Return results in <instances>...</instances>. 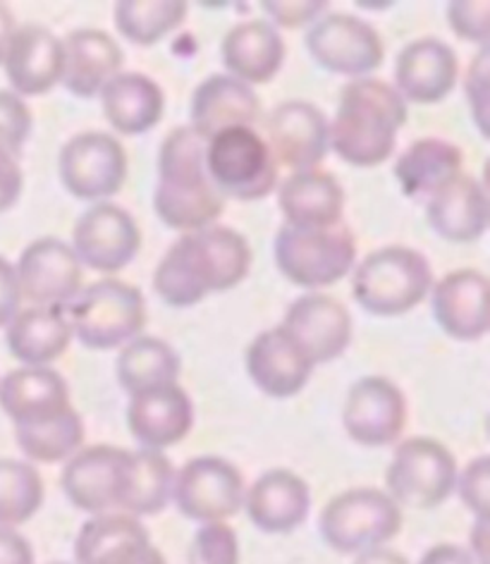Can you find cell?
Returning <instances> with one entry per match:
<instances>
[{"label": "cell", "mask_w": 490, "mask_h": 564, "mask_svg": "<svg viewBox=\"0 0 490 564\" xmlns=\"http://www.w3.org/2000/svg\"><path fill=\"white\" fill-rule=\"evenodd\" d=\"M251 268L247 239L226 225L185 232L167 249L153 273V290L175 308L204 302L208 294L240 285Z\"/></svg>", "instance_id": "6da1fadb"}, {"label": "cell", "mask_w": 490, "mask_h": 564, "mask_svg": "<svg viewBox=\"0 0 490 564\" xmlns=\"http://www.w3.org/2000/svg\"><path fill=\"white\" fill-rule=\"evenodd\" d=\"M407 116V104L395 87L383 79L359 77L345 84L338 112L328 124V147L349 165H381L395 151Z\"/></svg>", "instance_id": "7a4b0ae2"}, {"label": "cell", "mask_w": 490, "mask_h": 564, "mask_svg": "<svg viewBox=\"0 0 490 564\" xmlns=\"http://www.w3.org/2000/svg\"><path fill=\"white\" fill-rule=\"evenodd\" d=\"M153 208L173 230L211 228L226 208L206 173V141L192 127H175L159 151V187Z\"/></svg>", "instance_id": "3957f363"}, {"label": "cell", "mask_w": 490, "mask_h": 564, "mask_svg": "<svg viewBox=\"0 0 490 564\" xmlns=\"http://www.w3.org/2000/svg\"><path fill=\"white\" fill-rule=\"evenodd\" d=\"M65 318L77 340L94 351L132 343L146 326V302L139 288L116 278L79 290L65 306Z\"/></svg>", "instance_id": "277c9868"}, {"label": "cell", "mask_w": 490, "mask_h": 564, "mask_svg": "<svg viewBox=\"0 0 490 564\" xmlns=\"http://www.w3.org/2000/svg\"><path fill=\"white\" fill-rule=\"evenodd\" d=\"M433 273L424 253L410 247H385L363 259L352 280L357 304L373 316H402L426 300Z\"/></svg>", "instance_id": "5b68a950"}, {"label": "cell", "mask_w": 490, "mask_h": 564, "mask_svg": "<svg viewBox=\"0 0 490 564\" xmlns=\"http://www.w3.org/2000/svg\"><path fill=\"white\" fill-rule=\"evenodd\" d=\"M273 253L277 271L290 282L306 290H318L352 273L357 239L342 223L324 230L292 228L285 223L275 235Z\"/></svg>", "instance_id": "8992f818"}, {"label": "cell", "mask_w": 490, "mask_h": 564, "mask_svg": "<svg viewBox=\"0 0 490 564\" xmlns=\"http://www.w3.org/2000/svg\"><path fill=\"white\" fill-rule=\"evenodd\" d=\"M320 539L340 555L383 547L402 531V510L378 488H352L335 496L320 512Z\"/></svg>", "instance_id": "52a82bcc"}, {"label": "cell", "mask_w": 490, "mask_h": 564, "mask_svg": "<svg viewBox=\"0 0 490 564\" xmlns=\"http://www.w3.org/2000/svg\"><path fill=\"white\" fill-rule=\"evenodd\" d=\"M206 173L222 199L259 202L275 187L277 163L251 127H232L206 141Z\"/></svg>", "instance_id": "ba28073f"}, {"label": "cell", "mask_w": 490, "mask_h": 564, "mask_svg": "<svg viewBox=\"0 0 490 564\" xmlns=\"http://www.w3.org/2000/svg\"><path fill=\"white\" fill-rule=\"evenodd\" d=\"M388 496L398 507L433 510L457 488L455 455L440 441L410 438L395 447L385 471Z\"/></svg>", "instance_id": "9c48e42d"}, {"label": "cell", "mask_w": 490, "mask_h": 564, "mask_svg": "<svg viewBox=\"0 0 490 564\" xmlns=\"http://www.w3.org/2000/svg\"><path fill=\"white\" fill-rule=\"evenodd\" d=\"M244 476L222 457H194L175 474L173 500L179 514L199 524H226L244 505Z\"/></svg>", "instance_id": "30bf717a"}, {"label": "cell", "mask_w": 490, "mask_h": 564, "mask_svg": "<svg viewBox=\"0 0 490 564\" xmlns=\"http://www.w3.org/2000/svg\"><path fill=\"white\" fill-rule=\"evenodd\" d=\"M132 453L113 445H91L67 459L61 484L65 498L89 514L122 512L128 496Z\"/></svg>", "instance_id": "8fae6325"}, {"label": "cell", "mask_w": 490, "mask_h": 564, "mask_svg": "<svg viewBox=\"0 0 490 564\" xmlns=\"http://www.w3.org/2000/svg\"><path fill=\"white\" fill-rule=\"evenodd\" d=\"M58 171L69 196L101 202L116 196L128 180V153L116 137L81 132L63 147Z\"/></svg>", "instance_id": "7c38bea8"}, {"label": "cell", "mask_w": 490, "mask_h": 564, "mask_svg": "<svg viewBox=\"0 0 490 564\" xmlns=\"http://www.w3.org/2000/svg\"><path fill=\"white\" fill-rule=\"evenodd\" d=\"M306 48L318 67L345 77H363L383 65V39L355 15H326L306 32Z\"/></svg>", "instance_id": "4fadbf2b"}, {"label": "cell", "mask_w": 490, "mask_h": 564, "mask_svg": "<svg viewBox=\"0 0 490 564\" xmlns=\"http://www.w3.org/2000/svg\"><path fill=\"white\" fill-rule=\"evenodd\" d=\"M342 426L361 447L395 445L407 426V400L383 376L361 378L347 392Z\"/></svg>", "instance_id": "5bb4252c"}, {"label": "cell", "mask_w": 490, "mask_h": 564, "mask_svg": "<svg viewBox=\"0 0 490 564\" xmlns=\"http://www.w3.org/2000/svg\"><path fill=\"white\" fill-rule=\"evenodd\" d=\"M139 247L142 232L128 210L116 204H96L75 223L73 249L79 263L96 273H120L134 261Z\"/></svg>", "instance_id": "9a60e30c"}, {"label": "cell", "mask_w": 490, "mask_h": 564, "mask_svg": "<svg viewBox=\"0 0 490 564\" xmlns=\"http://www.w3.org/2000/svg\"><path fill=\"white\" fill-rule=\"evenodd\" d=\"M20 297L34 306H65L81 290V263L58 237L36 239L15 265Z\"/></svg>", "instance_id": "2e32d148"}, {"label": "cell", "mask_w": 490, "mask_h": 564, "mask_svg": "<svg viewBox=\"0 0 490 564\" xmlns=\"http://www.w3.org/2000/svg\"><path fill=\"white\" fill-rule=\"evenodd\" d=\"M269 144L275 163L294 173L316 171L328 153V120L309 101H285L269 116Z\"/></svg>", "instance_id": "e0dca14e"}, {"label": "cell", "mask_w": 490, "mask_h": 564, "mask_svg": "<svg viewBox=\"0 0 490 564\" xmlns=\"http://www.w3.org/2000/svg\"><path fill=\"white\" fill-rule=\"evenodd\" d=\"M77 564H167L146 527L122 512L96 514L77 533Z\"/></svg>", "instance_id": "ac0fdd59"}, {"label": "cell", "mask_w": 490, "mask_h": 564, "mask_svg": "<svg viewBox=\"0 0 490 564\" xmlns=\"http://www.w3.org/2000/svg\"><path fill=\"white\" fill-rule=\"evenodd\" d=\"M283 328L316 364H328L345 355L352 343V316L328 294H304L287 308Z\"/></svg>", "instance_id": "d6986e66"}, {"label": "cell", "mask_w": 490, "mask_h": 564, "mask_svg": "<svg viewBox=\"0 0 490 564\" xmlns=\"http://www.w3.org/2000/svg\"><path fill=\"white\" fill-rule=\"evenodd\" d=\"M247 371L261 392L285 400L300 394L309 383L314 361L283 326H277L263 330L249 345Z\"/></svg>", "instance_id": "ffe728a7"}, {"label": "cell", "mask_w": 490, "mask_h": 564, "mask_svg": "<svg viewBox=\"0 0 490 564\" xmlns=\"http://www.w3.org/2000/svg\"><path fill=\"white\" fill-rule=\"evenodd\" d=\"M459 75L457 53L440 39H418L404 46L395 63V91L416 106L440 104Z\"/></svg>", "instance_id": "44dd1931"}, {"label": "cell", "mask_w": 490, "mask_h": 564, "mask_svg": "<svg viewBox=\"0 0 490 564\" xmlns=\"http://www.w3.org/2000/svg\"><path fill=\"white\" fill-rule=\"evenodd\" d=\"M128 426L142 449H163L182 443L194 426V406L185 388L165 386L132 394Z\"/></svg>", "instance_id": "7402d4cb"}, {"label": "cell", "mask_w": 490, "mask_h": 564, "mask_svg": "<svg viewBox=\"0 0 490 564\" xmlns=\"http://www.w3.org/2000/svg\"><path fill=\"white\" fill-rule=\"evenodd\" d=\"M0 406L15 429L39 426L73 412L69 402V388L65 378L48 369V366H24V369L10 371L0 383Z\"/></svg>", "instance_id": "603a6c76"}, {"label": "cell", "mask_w": 490, "mask_h": 564, "mask_svg": "<svg viewBox=\"0 0 490 564\" xmlns=\"http://www.w3.org/2000/svg\"><path fill=\"white\" fill-rule=\"evenodd\" d=\"M433 316L445 335L461 343L488 333V278L473 268H459L433 285Z\"/></svg>", "instance_id": "cb8c5ba5"}, {"label": "cell", "mask_w": 490, "mask_h": 564, "mask_svg": "<svg viewBox=\"0 0 490 564\" xmlns=\"http://www.w3.org/2000/svg\"><path fill=\"white\" fill-rule=\"evenodd\" d=\"M3 65L18 96L48 94L63 77V41L44 24L18 26Z\"/></svg>", "instance_id": "d4e9b609"}, {"label": "cell", "mask_w": 490, "mask_h": 564, "mask_svg": "<svg viewBox=\"0 0 490 564\" xmlns=\"http://www.w3.org/2000/svg\"><path fill=\"white\" fill-rule=\"evenodd\" d=\"M247 514L263 533H292L312 510V492L302 476L273 469L259 476L244 496Z\"/></svg>", "instance_id": "484cf974"}, {"label": "cell", "mask_w": 490, "mask_h": 564, "mask_svg": "<svg viewBox=\"0 0 490 564\" xmlns=\"http://www.w3.org/2000/svg\"><path fill=\"white\" fill-rule=\"evenodd\" d=\"M259 116L257 91L230 75L206 77L192 96V130L204 141L232 127H251Z\"/></svg>", "instance_id": "4316f807"}, {"label": "cell", "mask_w": 490, "mask_h": 564, "mask_svg": "<svg viewBox=\"0 0 490 564\" xmlns=\"http://www.w3.org/2000/svg\"><path fill=\"white\" fill-rule=\"evenodd\" d=\"M428 228L445 242L469 245L488 230L486 187L471 175H457L426 202Z\"/></svg>", "instance_id": "83f0119b"}, {"label": "cell", "mask_w": 490, "mask_h": 564, "mask_svg": "<svg viewBox=\"0 0 490 564\" xmlns=\"http://www.w3.org/2000/svg\"><path fill=\"white\" fill-rule=\"evenodd\" d=\"M122 48L101 30H75L63 41V87L77 98H94L120 75Z\"/></svg>", "instance_id": "f1b7e54d"}, {"label": "cell", "mask_w": 490, "mask_h": 564, "mask_svg": "<svg viewBox=\"0 0 490 564\" xmlns=\"http://www.w3.org/2000/svg\"><path fill=\"white\" fill-rule=\"evenodd\" d=\"M222 63L242 84H269L285 63V41L269 20L235 24L222 39Z\"/></svg>", "instance_id": "f546056e"}, {"label": "cell", "mask_w": 490, "mask_h": 564, "mask_svg": "<svg viewBox=\"0 0 490 564\" xmlns=\"http://www.w3.org/2000/svg\"><path fill=\"white\" fill-rule=\"evenodd\" d=\"M280 210H283L285 223L292 228H314L324 230L340 225L345 210V189L326 171H304L292 173L277 196Z\"/></svg>", "instance_id": "4dcf8cb0"}, {"label": "cell", "mask_w": 490, "mask_h": 564, "mask_svg": "<svg viewBox=\"0 0 490 564\" xmlns=\"http://www.w3.org/2000/svg\"><path fill=\"white\" fill-rule=\"evenodd\" d=\"M6 328L10 355L34 369L61 359L75 337L63 306H30L18 312Z\"/></svg>", "instance_id": "1f68e13d"}, {"label": "cell", "mask_w": 490, "mask_h": 564, "mask_svg": "<svg viewBox=\"0 0 490 564\" xmlns=\"http://www.w3.org/2000/svg\"><path fill=\"white\" fill-rule=\"evenodd\" d=\"M459 147L438 137H424L402 153L395 163V180L407 199L428 202L445 185L461 175Z\"/></svg>", "instance_id": "d6a6232c"}, {"label": "cell", "mask_w": 490, "mask_h": 564, "mask_svg": "<svg viewBox=\"0 0 490 564\" xmlns=\"http://www.w3.org/2000/svg\"><path fill=\"white\" fill-rule=\"evenodd\" d=\"M101 108L116 132L137 137L153 130L161 122L165 96L151 77L139 73H120L101 89Z\"/></svg>", "instance_id": "836d02e7"}, {"label": "cell", "mask_w": 490, "mask_h": 564, "mask_svg": "<svg viewBox=\"0 0 490 564\" xmlns=\"http://www.w3.org/2000/svg\"><path fill=\"white\" fill-rule=\"evenodd\" d=\"M179 373V355L159 337H134L118 357V380L130 398L146 390L177 386Z\"/></svg>", "instance_id": "e575fe53"}, {"label": "cell", "mask_w": 490, "mask_h": 564, "mask_svg": "<svg viewBox=\"0 0 490 564\" xmlns=\"http://www.w3.org/2000/svg\"><path fill=\"white\" fill-rule=\"evenodd\" d=\"M175 469L171 459L156 449H137L132 453V469L128 496H124L122 514L153 517L163 512L173 500Z\"/></svg>", "instance_id": "d590c367"}, {"label": "cell", "mask_w": 490, "mask_h": 564, "mask_svg": "<svg viewBox=\"0 0 490 564\" xmlns=\"http://www.w3.org/2000/svg\"><path fill=\"white\" fill-rule=\"evenodd\" d=\"M113 20L118 32L134 46H156L187 20L182 0H120Z\"/></svg>", "instance_id": "8d00e7d4"}, {"label": "cell", "mask_w": 490, "mask_h": 564, "mask_svg": "<svg viewBox=\"0 0 490 564\" xmlns=\"http://www.w3.org/2000/svg\"><path fill=\"white\" fill-rule=\"evenodd\" d=\"M44 502V478L34 464L0 459V529L30 521Z\"/></svg>", "instance_id": "74e56055"}, {"label": "cell", "mask_w": 490, "mask_h": 564, "mask_svg": "<svg viewBox=\"0 0 490 564\" xmlns=\"http://www.w3.org/2000/svg\"><path fill=\"white\" fill-rule=\"evenodd\" d=\"M18 445L24 457L36 464H58L79 453L84 445V423L75 412L39 423V426L15 429Z\"/></svg>", "instance_id": "f35d334b"}, {"label": "cell", "mask_w": 490, "mask_h": 564, "mask_svg": "<svg viewBox=\"0 0 490 564\" xmlns=\"http://www.w3.org/2000/svg\"><path fill=\"white\" fill-rule=\"evenodd\" d=\"M189 564H240V543L228 524H204L189 545Z\"/></svg>", "instance_id": "ab89813d"}, {"label": "cell", "mask_w": 490, "mask_h": 564, "mask_svg": "<svg viewBox=\"0 0 490 564\" xmlns=\"http://www.w3.org/2000/svg\"><path fill=\"white\" fill-rule=\"evenodd\" d=\"M32 134V110L18 94L0 91V153L18 159Z\"/></svg>", "instance_id": "60d3db41"}, {"label": "cell", "mask_w": 490, "mask_h": 564, "mask_svg": "<svg viewBox=\"0 0 490 564\" xmlns=\"http://www.w3.org/2000/svg\"><path fill=\"white\" fill-rule=\"evenodd\" d=\"M447 22H450L453 32L459 39L488 48L490 3H486V0H479V3H471V0H457V3H450L447 6Z\"/></svg>", "instance_id": "b9f144b4"}, {"label": "cell", "mask_w": 490, "mask_h": 564, "mask_svg": "<svg viewBox=\"0 0 490 564\" xmlns=\"http://www.w3.org/2000/svg\"><path fill=\"white\" fill-rule=\"evenodd\" d=\"M459 498L476 519H488L490 507V457H476L459 476Z\"/></svg>", "instance_id": "7bdbcfd3"}, {"label": "cell", "mask_w": 490, "mask_h": 564, "mask_svg": "<svg viewBox=\"0 0 490 564\" xmlns=\"http://www.w3.org/2000/svg\"><path fill=\"white\" fill-rule=\"evenodd\" d=\"M261 6L275 30L277 26L297 30V26L314 24L328 10L326 0H283V3L280 0H265Z\"/></svg>", "instance_id": "ee69618b"}, {"label": "cell", "mask_w": 490, "mask_h": 564, "mask_svg": "<svg viewBox=\"0 0 490 564\" xmlns=\"http://www.w3.org/2000/svg\"><path fill=\"white\" fill-rule=\"evenodd\" d=\"M490 53L488 48H481L479 55H476L469 73H467V98H469V108L476 127L483 137H488V79H490Z\"/></svg>", "instance_id": "f6af8a7d"}, {"label": "cell", "mask_w": 490, "mask_h": 564, "mask_svg": "<svg viewBox=\"0 0 490 564\" xmlns=\"http://www.w3.org/2000/svg\"><path fill=\"white\" fill-rule=\"evenodd\" d=\"M20 302L22 297L15 265L0 257V328H6L8 323L18 316Z\"/></svg>", "instance_id": "bcb514c9"}, {"label": "cell", "mask_w": 490, "mask_h": 564, "mask_svg": "<svg viewBox=\"0 0 490 564\" xmlns=\"http://www.w3.org/2000/svg\"><path fill=\"white\" fill-rule=\"evenodd\" d=\"M22 185L24 177L18 159L0 153V214H6V210L18 204Z\"/></svg>", "instance_id": "7dc6e473"}, {"label": "cell", "mask_w": 490, "mask_h": 564, "mask_svg": "<svg viewBox=\"0 0 490 564\" xmlns=\"http://www.w3.org/2000/svg\"><path fill=\"white\" fill-rule=\"evenodd\" d=\"M0 564H34L30 541L15 529H0Z\"/></svg>", "instance_id": "c3c4849f"}, {"label": "cell", "mask_w": 490, "mask_h": 564, "mask_svg": "<svg viewBox=\"0 0 490 564\" xmlns=\"http://www.w3.org/2000/svg\"><path fill=\"white\" fill-rule=\"evenodd\" d=\"M418 564H473V560L465 547L453 545V543H440L426 550V555Z\"/></svg>", "instance_id": "681fc988"}, {"label": "cell", "mask_w": 490, "mask_h": 564, "mask_svg": "<svg viewBox=\"0 0 490 564\" xmlns=\"http://www.w3.org/2000/svg\"><path fill=\"white\" fill-rule=\"evenodd\" d=\"M469 541H471V545H469L467 553L471 555L473 564H488V555H490V550H488V543H490L488 519H476V524L469 533Z\"/></svg>", "instance_id": "f907efd6"}, {"label": "cell", "mask_w": 490, "mask_h": 564, "mask_svg": "<svg viewBox=\"0 0 490 564\" xmlns=\"http://www.w3.org/2000/svg\"><path fill=\"white\" fill-rule=\"evenodd\" d=\"M355 564H410V560L404 557L398 550H390V547H375V550H367V553H361Z\"/></svg>", "instance_id": "816d5d0a"}, {"label": "cell", "mask_w": 490, "mask_h": 564, "mask_svg": "<svg viewBox=\"0 0 490 564\" xmlns=\"http://www.w3.org/2000/svg\"><path fill=\"white\" fill-rule=\"evenodd\" d=\"M15 30H18L15 15H12V10L6 3H0V65H3L10 39H12V34H15Z\"/></svg>", "instance_id": "f5cc1de1"}, {"label": "cell", "mask_w": 490, "mask_h": 564, "mask_svg": "<svg viewBox=\"0 0 490 564\" xmlns=\"http://www.w3.org/2000/svg\"><path fill=\"white\" fill-rule=\"evenodd\" d=\"M55 564H63V562H55Z\"/></svg>", "instance_id": "db71d44e"}]
</instances>
